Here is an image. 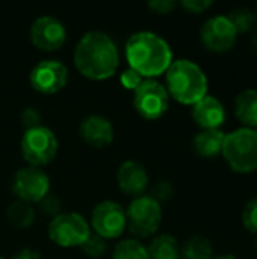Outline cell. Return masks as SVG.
<instances>
[{"label": "cell", "mask_w": 257, "mask_h": 259, "mask_svg": "<svg viewBox=\"0 0 257 259\" xmlns=\"http://www.w3.org/2000/svg\"><path fill=\"white\" fill-rule=\"evenodd\" d=\"M171 196H173V187L168 182L164 181V182H159L155 187V191H153V196L151 197H155L161 203L162 200H168Z\"/></svg>", "instance_id": "30"}, {"label": "cell", "mask_w": 257, "mask_h": 259, "mask_svg": "<svg viewBox=\"0 0 257 259\" xmlns=\"http://www.w3.org/2000/svg\"><path fill=\"white\" fill-rule=\"evenodd\" d=\"M11 259H41L39 252L33 250V249H23L18 253H15Z\"/></svg>", "instance_id": "32"}, {"label": "cell", "mask_w": 257, "mask_h": 259, "mask_svg": "<svg viewBox=\"0 0 257 259\" xmlns=\"http://www.w3.org/2000/svg\"><path fill=\"white\" fill-rule=\"evenodd\" d=\"M91 226L77 212H62L52 219L48 237L59 247H80L91 235Z\"/></svg>", "instance_id": "7"}, {"label": "cell", "mask_w": 257, "mask_h": 259, "mask_svg": "<svg viewBox=\"0 0 257 259\" xmlns=\"http://www.w3.org/2000/svg\"><path fill=\"white\" fill-rule=\"evenodd\" d=\"M30 85L41 94H55L68 82V68L56 59H44L36 64L29 76Z\"/></svg>", "instance_id": "12"}, {"label": "cell", "mask_w": 257, "mask_h": 259, "mask_svg": "<svg viewBox=\"0 0 257 259\" xmlns=\"http://www.w3.org/2000/svg\"><path fill=\"white\" fill-rule=\"evenodd\" d=\"M212 259H239V258H236L235 255H218V256H214Z\"/></svg>", "instance_id": "34"}, {"label": "cell", "mask_w": 257, "mask_h": 259, "mask_svg": "<svg viewBox=\"0 0 257 259\" xmlns=\"http://www.w3.org/2000/svg\"><path fill=\"white\" fill-rule=\"evenodd\" d=\"M226 134L220 129H208V131H200L192 141L194 150L200 158L211 159L223 152V144H224Z\"/></svg>", "instance_id": "17"}, {"label": "cell", "mask_w": 257, "mask_h": 259, "mask_svg": "<svg viewBox=\"0 0 257 259\" xmlns=\"http://www.w3.org/2000/svg\"><path fill=\"white\" fill-rule=\"evenodd\" d=\"M118 188L132 197H139L144 194L148 185V173L145 167L138 161H124L117 171Z\"/></svg>", "instance_id": "14"}, {"label": "cell", "mask_w": 257, "mask_h": 259, "mask_svg": "<svg viewBox=\"0 0 257 259\" xmlns=\"http://www.w3.org/2000/svg\"><path fill=\"white\" fill-rule=\"evenodd\" d=\"M242 223L248 232L257 235V196L245 205L242 211Z\"/></svg>", "instance_id": "25"}, {"label": "cell", "mask_w": 257, "mask_h": 259, "mask_svg": "<svg viewBox=\"0 0 257 259\" xmlns=\"http://www.w3.org/2000/svg\"><path fill=\"white\" fill-rule=\"evenodd\" d=\"M150 259H182L179 241L168 234L158 235L148 246Z\"/></svg>", "instance_id": "19"}, {"label": "cell", "mask_w": 257, "mask_h": 259, "mask_svg": "<svg viewBox=\"0 0 257 259\" xmlns=\"http://www.w3.org/2000/svg\"><path fill=\"white\" fill-rule=\"evenodd\" d=\"M221 155L235 173H254L257 170V131L239 127L226 134Z\"/></svg>", "instance_id": "4"}, {"label": "cell", "mask_w": 257, "mask_h": 259, "mask_svg": "<svg viewBox=\"0 0 257 259\" xmlns=\"http://www.w3.org/2000/svg\"><path fill=\"white\" fill-rule=\"evenodd\" d=\"M182 250V259H212L214 258V247L206 237L195 235L188 240Z\"/></svg>", "instance_id": "20"}, {"label": "cell", "mask_w": 257, "mask_h": 259, "mask_svg": "<svg viewBox=\"0 0 257 259\" xmlns=\"http://www.w3.org/2000/svg\"><path fill=\"white\" fill-rule=\"evenodd\" d=\"M67 29L64 23L52 15H41L30 26L32 44L44 52H55L65 44Z\"/></svg>", "instance_id": "13"}, {"label": "cell", "mask_w": 257, "mask_h": 259, "mask_svg": "<svg viewBox=\"0 0 257 259\" xmlns=\"http://www.w3.org/2000/svg\"><path fill=\"white\" fill-rule=\"evenodd\" d=\"M170 97L182 105H195L208 96V77L200 65L189 59L173 61L165 71Z\"/></svg>", "instance_id": "3"}, {"label": "cell", "mask_w": 257, "mask_h": 259, "mask_svg": "<svg viewBox=\"0 0 257 259\" xmlns=\"http://www.w3.org/2000/svg\"><path fill=\"white\" fill-rule=\"evenodd\" d=\"M0 259H5V258H2V256H0Z\"/></svg>", "instance_id": "36"}, {"label": "cell", "mask_w": 257, "mask_h": 259, "mask_svg": "<svg viewBox=\"0 0 257 259\" xmlns=\"http://www.w3.org/2000/svg\"><path fill=\"white\" fill-rule=\"evenodd\" d=\"M8 220L15 228H29L35 220V209L32 208V205L17 200L8 208Z\"/></svg>", "instance_id": "21"}, {"label": "cell", "mask_w": 257, "mask_h": 259, "mask_svg": "<svg viewBox=\"0 0 257 259\" xmlns=\"http://www.w3.org/2000/svg\"><path fill=\"white\" fill-rule=\"evenodd\" d=\"M12 191L18 200L29 205L41 202L50 191V178L45 171L36 167L20 168L12 182Z\"/></svg>", "instance_id": "9"}, {"label": "cell", "mask_w": 257, "mask_h": 259, "mask_svg": "<svg viewBox=\"0 0 257 259\" xmlns=\"http://www.w3.org/2000/svg\"><path fill=\"white\" fill-rule=\"evenodd\" d=\"M192 118L203 131L220 129L226 121V109L217 97L208 94L192 105Z\"/></svg>", "instance_id": "16"}, {"label": "cell", "mask_w": 257, "mask_h": 259, "mask_svg": "<svg viewBox=\"0 0 257 259\" xmlns=\"http://www.w3.org/2000/svg\"><path fill=\"white\" fill-rule=\"evenodd\" d=\"M82 140L95 149H103L114 141L115 131L109 118L103 115H89L82 120L79 126Z\"/></svg>", "instance_id": "15"}, {"label": "cell", "mask_w": 257, "mask_h": 259, "mask_svg": "<svg viewBox=\"0 0 257 259\" xmlns=\"http://www.w3.org/2000/svg\"><path fill=\"white\" fill-rule=\"evenodd\" d=\"M200 36L209 52L224 53L235 46L238 32L227 15H214L201 26Z\"/></svg>", "instance_id": "11"}, {"label": "cell", "mask_w": 257, "mask_h": 259, "mask_svg": "<svg viewBox=\"0 0 257 259\" xmlns=\"http://www.w3.org/2000/svg\"><path fill=\"white\" fill-rule=\"evenodd\" d=\"M20 150L30 167L41 168L55 159L58 153V138L52 129L39 124L24 131L20 141Z\"/></svg>", "instance_id": "5"}, {"label": "cell", "mask_w": 257, "mask_h": 259, "mask_svg": "<svg viewBox=\"0 0 257 259\" xmlns=\"http://www.w3.org/2000/svg\"><path fill=\"white\" fill-rule=\"evenodd\" d=\"M112 259H150V255L138 240H123L114 247Z\"/></svg>", "instance_id": "22"}, {"label": "cell", "mask_w": 257, "mask_h": 259, "mask_svg": "<svg viewBox=\"0 0 257 259\" xmlns=\"http://www.w3.org/2000/svg\"><path fill=\"white\" fill-rule=\"evenodd\" d=\"M251 49H253V52L257 55V32L254 33L253 39H251Z\"/></svg>", "instance_id": "33"}, {"label": "cell", "mask_w": 257, "mask_h": 259, "mask_svg": "<svg viewBox=\"0 0 257 259\" xmlns=\"http://www.w3.org/2000/svg\"><path fill=\"white\" fill-rule=\"evenodd\" d=\"M41 203H42V211H44L45 214H50V215H55V217L58 215L61 203H59V200H58L56 197H53V196H45V197L41 200Z\"/></svg>", "instance_id": "31"}, {"label": "cell", "mask_w": 257, "mask_h": 259, "mask_svg": "<svg viewBox=\"0 0 257 259\" xmlns=\"http://www.w3.org/2000/svg\"><path fill=\"white\" fill-rule=\"evenodd\" d=\"M256 250H257V238H256Z\"/></svg>", "instance_id": "35"}, {"label": "cell", "mask_w": 257, "mask_h": 259, "mask_svg": "<svg viewBox=\"0 0 257 259\" xmlns=\"http://www.w3.org/2000/svg\"><path fill=\"white\" fill-rule=\"evenodd\" d=\"M120 80H121V85L126 88V90H129V91H135L141 83H142V80H144V77L138 73V71H135L133 68H126L123 73H121V76H120Z\"/></svg>", "instance_id": "26"}, {"label": "cell", "mask_w": 257, "mask_h": 259, "mask_svg": "<svg viewBox=\"0 0 257 259\" xmlns=\"http://www.w3.org/2000/svg\"><path fill=\"white\" fill-rule=\"evenodd\" d=\"M182 8L191 14H201L204 11H208L211 6H214L212 0H183L180 2Z\"/></svg>", "instance_id": "27"}, {"label": "cell", "mask_w": 257, "mask_h": 259, "mask_svg": "<svg viewBox=\"0 0 257 259\" xmlns=\"http://www.w3.org/2000/svg\"><path fill=\"white\" fill-rule=\"evenodd\" d=\"M235 114L244 127H257V90H244L236 96Z\"/></svg>", "instance_id": "18"}, {"label": "cell", "mask_w": 257, "mask_h": 259, "mask_svg": "<svg viewBox=\"0 0 257 259\" xmlns=\"http://www.w3.org/2000/svg\"><path fill=\"white\" fill-rule=\"evenodd\" d=\"M227 17L232 21V24L235 26L238 33H244V32L251 30L257 23L256 12L250 8H245V6L232 9Z\"/></svg>", "instance_id": "23"}, {"label": "cell", "mask_w": 257, "mask_h": 259, "mask_svg": "<svg viewBox=\"0 0 257 259\" xmlns=\"http://www.w3.org/2000/svg\"><path fill=\"white\" fill-rule=\"evenodd\" d=\"M74 65L82 76L91 80L109 79L120 67L118 47L105 32H86L76 44Z\"/></svg>", "instance_id": "1"}, {"label": "cell", "mask_w": 257, "mask_h": 259, "mask_svg": "<svg viewBox=\"0 0 257 259\" xmlns=\"http://www.w3.org/2000/svg\"><path fill=\"white\" fill-rule=\"evenodd\" d=\"M133 106L142 118L158 120L168 111L170 94L156 79H144L133 91Z\"/></svg>", "instance_id": "8"}, {"label": "cell", "mask_w": 257, "mask_h": 259, "mask_svg": "<svg viewBox=\"0 0 257 259\" xmlns=\"http://www.w3.org/2000/svg\"><path fill=\"white\" fill-rule=\"evenodd\" d=\"M177 6V2L176 0H153V2H148V8L156 12V14H162V15H167V14H171Z\"/></svg>", "instance_id": "28"}, {"label": "cell", "mask_w": 257, "mask_h": 259, "mask_svg": "<svg viewBox=\"0 0 257 259\" xmlns=\"http://www.w3.org/2000/svg\"><path fill=\"white\" fill-rule=\"evenodd\" d=\"M91 226L94 234L105 240L118 238L123 235L127 220L126 211L118 202L114 200H103L95 205L92 215H91Z\"/></svg>", "instance_id": "10"}, {"label": "cell", "mask_w": 257, "mask_h": 259, "mask_svg": "<svg viewBox=\"0 0 257 259\" xmlns=\"http://www.w3.org/2000/svg\"><path fill=\"white\" fill-rule=\"evenodd\" d=\"M80 249L83 250V253L89 258H100L105 255L106 252V240L98 237L97 234L91 232V235L88 237V240L80 246Z\"/></svg>", "instance_id": "24"}, {"label": "cell", "mask_w": 257, "mask_h": 259, "mask_svg": "<svg viewBox=\"0 0 257 259\" xmlns=\"http://www.w3.org/2000/svg\"><path fill=\"white\" fill-rule=\"evenodd\" d=\"M127 228L130 232L139 238L153 235L162 222V206L161 203L147 194L135 197L126 211Z\"/></svg>", "instance_id": "6"}, {"label": "cell", "mask_w": 257, "mask_h": 259, "mask_svg": "<svg viewBox=\"0 0 257 259\" xmlns=\"http://www.w3.org/2000/svg\"><path fill=\"white\" fill-rule=\"evenodd\" d=\"M124 55L129 67L144 79H155L164 74L173 62L170 44L150 30H139L130 35L126 41Z\"/></svg>", "instance_id": "2"}, {"label": "cell", "mask_w": 257, "mask_h": 259, "mask_svg": "<svg viewBox=\"0 0 257 259\" xmlns=\"http://www.w3.org/2000/svg\"><path fill=\"white\" fill-rule=\"evenodd\" d=\"M21 123L26 127V131L27 129H32V127H36V126L41 124V115L33 108H26L21 112Z\"/></svg>", "instance_id": "29"}]
</instances>
